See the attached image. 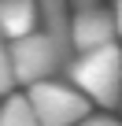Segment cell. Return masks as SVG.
I'll use <instances>...</instances> for the list:
<instances>
[{
  "label": "cell",
  "instance_id": "3",
  "mask_svg": "<svg viewBox=\"0 0 122 126\" xmlns=\"http://www.w3.org/2000/svg\"><path fill=\"white\" fill-rule=\"evenodd\" d=\"M41 126H78L89 119V96L63 82H37L26 89Z\"/></svg>",
  "mask_w": 122,
  "mask_h": 126
},
{
  "label": "cell",
  "instance_id": "2",
  "mask_svg": "<svg viewBox=\"0 0 122 126\" xmlns=\"http://www.w3.org/2000/svg\"><path fill=\"white\" fill-rule=\"evenodd\" d=\"M11 56V74L19 85H37V82H52L55 71H67L63 56H59L55 41L48 33H30L8 45Z\"/></svg>",
  "mask_w": 122,
  "mask_h": 126
},
{
  "label": "cell",
  "instance_id": "8",
  "mask_svg": "<svg viewBox=\"0 0 122 126\" xmlns=\"http://www.w3.org/2000/svg\"><path fill=\"white\" fill-rule=\"evenodd\" d=\"M15 85V74H11V56H8V45H4V30H0V93H8Z\"/></svg>",
  "mask_w": 122,
  "mask_h": 126
},
{
  "label": "cell",
  "instance_id": "4",
  "mask_svg": "<svg viewBox=\"0 0 122 126\" xmlns=\"http://www.w3.org/2000/svg\"><path fill=\"white\" fill-rule=\"evenodd\" d=\"M115 33H118V22H115V15L107 8L74 15V48L78 52H89V48H100V45H115Z\"/></svg>",
  "mask_w": 122,
  "mask_h": 126
},
{
  "label": "cell",
  "instance_id": "7",
  "mask_svg": "<svg viewBox=\"0 0 122 126\" xmlns=\"http://www.w3.org/2000/svg\"><path fill=\"white\" fill-rule=\"evenodd\" d=\"M0 126H41L37 122V111L30 104V96H8L4 108H0Z\"/></svg>",
  "mask_w": 122,
  "mask_h": 126
},
{
  "label": "cell",
  "instance_id": "11",
  "mask_svg": "<svg viewBox=\"0 0 122 126\" xmlns=\"http://www.w3.org/2000/svg\"><path fill=\"white\" fill-rule=\"evenodd\" d=\"M115 22H118V33H122V0L115 4Z\"/></svg>",
  "mask_w": 122,
  "mask_h": 126
},
{
  "label": "cell",
  "instance_id": "9",
  "mask_svg": "<svg viewBox=\"0 0 122 126\" xmlns=\"http://www.w3.org/2000/svg\"><path fill=\"white\" fill-rule=\"evenodd\" d=\"M74 4V15H85V11H96V8H104L100 0H70Z\"/></svg>",
  "mask_w": 122,
  "mask_h": 126
},
{
  "label": "cell",
  "instance_id": "10",
  "mask_svg": "<svg viewBox=\"0 0 122 126\" xmlns=\"http://www.w3.org/2000/svg\"><path fill=\"white\" fill-rule=\"evenodd\" d=\"M78 126H122V122L111 119V115H96V119H85V122H78Z\"/></svg>",
  "mask_w": 122,
  "mask_h": 126
},
{
  "label": "cell",
  "instance_id": "1",
  "mask_svg": "<svg viewBox=\"0 0 122 126\" xmlns=\"http://www.w3.org/2000/svg\"><path fill=\"white\" fill-rule=\"evenodd\" d=\"M70 82L78 89H85L89 100L115 108L122 104V48L118 45H100L89 52H78L67 67Z\"/></svg>",
  "mask_w": 122,
  "mask_h": 126
},
{
  "label": "cell",
  "instance_id": "6",
  "mask_svg": "<svg viewBox=\"0 0 122 126\" xmlns=\"http://www.w3.org/2000/svg\"><path fill=\"white\" fill-rule=\"evenodd\" d=\"M37 15H41L37 0H0V30H4V37H11V41L30 37Z\"/></svg>",
  "mask_w": 122,
  "mask_h": 126
},
{
  "label": "cell",
  "instance_id": "5",
  "mask_svg": "<svg viewBox=\"0 0 122 126\" xmlns=\"http://www.w3.org/2000/svg\"><path fill=\"white\" fill-rule=\"evenodd\" d=\"M37 4L44 15V33L55 41L63 63L70 67V59H74V15L67 11V0H37Z\"/></svg>",
  "mask_w": 122,
  "mask_h": 126
}]
</instances>
